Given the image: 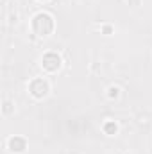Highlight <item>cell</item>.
I'll return each instance as SVG.
<instances>
[{
	"label": "cell",
	"mask_w": 152,
	"mask_h": 154,
	"mask_svg": "<svg viewBox=\"0 0 152 154\" xmlns=\"http://www.w3.org/2000/svg\"><path fill=\"white\" fill-rule=\"evenodd\" d=\"M118 91H120V90H118L116 86H111V88H109V93H108L109 99H116V97H118Z\"/></svg>",
	"instance_id": "cell-6"
},
{
	"label": "cell",
	"mask_w": 152,
	"mask_h": 154,
	"mask_svg": "<svg viewBox=\"0 0 152 154\" xmlns=\"http://www.w3.org/2000/svg\"><path fill=\"white\" fill-rule=\"evenodd\" d=\"M129 5H140V0H129Z\"/></svg>",
	"instance_id": "cell-8"
},
{
	"label": "cell",
	"mask_w": 152,
	"mask_h": 154,
	"mask_svg": "<svg viewBox=\"0 0 152 154\" xmlns=\"http://www.w3.org/2000/svg\"><path fill=\"white\" fill-rule=\"evenodd\" d=\"M32 31L39 38H45V36L52 34V31H54V18L48 13H38L32 18Z\"/></svg>",
	"instance_id": "cell-1"
},
{
	"label": "cell",
	"mask_w": 152,
	"mask_h": 154,
	"mask_svg": "<svg viewBox=\"0 0 152 154\" xmlns=\"http://www.w3.org/2000/svg\"><path fill=\"white\" fill-rule=\"evenodd\" d=\"M11 111H13V104L5 100V102H4V113L7 115V113H11Z\"/></svg>",
	"instance_id": "cell-7"
},
{
	"label": "cell",
	"mask_w": 152,
	"mask_h": 154,
	"mask_svg": "<svg viewBox=\"0 0 152 154\" xmlns=\"http://www.w3.org/2000/svg\"><path fill=\"white\" fill-rule=\"evenodd\" d=\"M43 2H45V0H43Z\"/></svg>",
	"instance_id": "cell-10"
},
{
	"label": "cell",
	"mask_w": 152,
	"mask_h": 154,
	"mask_svg": "<svg viewBox=\"0 0 152 154\" xmlns=\"http://www.w3.org/2000/svg\"><path fill=\"white\" fill-rule=\"evenodd\" d=\"M104 32L106 34H111V27H104Z\"/></svg>",
	"instance_id": "cell-9"
},
{
	"label": "cell",
	"mask_w": 152,
	"mask_h": 154,
	"mask_svg": "<svg viewBox=\"0 0 152 154\" xmlns=\"http://www.w3.org/2000/svg\"><path fill=\"white\" fill-rule=\"evenodd\" d=\"M48 91H50V86H48V82L45 79H34L29 84V93L34 99H45L48 95Z\"/></svg>",
	"instance_id": "cell-2"
},
{
	"label": "cell",
	"mask_w": 152,
	"mask_h": 154,
	"mask_svg": "<svg viewBox=\"0 0 152 154\" xmlns=\"http://www.w3.org/2000/svg\"><path fill=\"white\" fill-rule=\"evenodd\" d=\"M61 65H63V61H61V57H59L56 52H47V54L41 57V66H43V70H47V72H57V70L61 68Z\"/></svg>",
	"instance_id": "cell-3"
},
{
	"label": "cell",
	"mask_w": 152,
	"mask_h": 154,
	"mask_svg": "<svg viewBox=\"0 0 152 154\" xmlns=\"http://www.w3.org/2000/svg\"><path fill=\"white\" fill-rule=\"evenodd\" d=\"M7 149H9L11 152L20 154L27 149V142H25V138H22V136H11V138L7 140Z\"/></svg>",
	"instance_id": "cell-4"
},
{
	"label": "cell",
	"mask_w": 152,
	"mask_h": 154,
	"mask_svg": "<svg viewBox=\"0 0 152 154\" xmlns=\"http://www.w3.org/2000/svg\"><path fill=\"white\" fill-rule=\"evenodd\" d=\"M116 131H118V125L114 122H106L104 124V133L106 134H116Z\"/></svg>",
	"instance_id": "cell-5"
}]
</instances>
